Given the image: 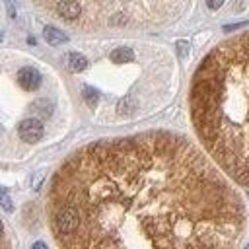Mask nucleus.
<instances>
[{
  "instance_id": "1",
  "label": "nucleus",
  "mask_w": 249,
  "mask_h": 249,
  "mask_svg": "<svg viewBox=\"0 0 249 249\" xmlns=\"http://www.w3.org/2000/svg\"><path fill=\"white\" fill-rule=\"evenodd\" d=\"M218 167L167 130L82 146L49 183L53 237L76 249L235 247L245 208Z\"/></svg>"
},
{
  "instance_id": "2",
  "label": "nucleus",
  "mask_w": 249,
  "mask_h": 249,
  "mask_svg": "<svg viewBox=\"0 0 249 249\" xmlns=\"http://www.w3.org/2000/svg\"><path fill=\"white\" fill-rule=\"evenodd\" d=\"M189 107L208 156L249 187V31L220 41L196 66Z\"/></svg>"
},
{
  "instance_id": "3",
  "label": "nucleus",
  "mask_w": 249,
  "mask_h": 249,
  "mask_svg": "<svg viewBox=\"0 0 249 249\" xmlns=\"http://www.w3.org/2000/svg\"><path fill=\"white\" fill-rule=\"evenodd\" d=\"M58 21L86 29H140L175 19L185 0H35Z\"/></svg>"
},
{
  "instance_id": "4",
  "label": "nucleus",
  "mask_w": 249,
  "mask_h": 249,
  "mask_svg": "<svg viewBox=\"0 0 249 249\" xmlns=\"http://www.w3.org/2000/svg\"><path fill=\"white\" fill-rule=\"evenodd\" d=\"M18 132H19V138L21 140H25V142H37L43 136V124L37 119H25V121L19 123Z\"/></svg>"
},
{
  "instance_id": "5",
  "label": "nucleus",
  "mask_w": 249,
  "mask_h": 249,
  "mask_svg": "<svg viewBox=\"0 0 249 249\" xmlns=\"http://www.w3.org/2000/svg\"><path fill=\"white\" fill-rule=\"evenodd\" d=\"M16 78H18V84H19L23 89H27V91H35V89L41 86V74H39L35 68H31V66L21 68Z\"/></svg>"
},
{
  "instance_id": "6",
  "label": "nucleus",
  "mask_w": 249,
  "mask_h": 249,
  "mask_svg": "<svg viewBox=\"0 0 249 249\" xmlns=\"http://www.w3.org/2000/svg\"><path fill=\"white\" fill-rule=\"evenodd\" d=\"M43 35H45L47 43H51V45H62V43L68 41V35H66L64 31L53 27V25H47V27L43 29Z\"/></svg>"
},
{
  "instance_id": "7",
  "label": "nucleus",
  "mask_w": 249,
  "mask_h": 249,
  "mask_svg": "<svg viewBox=\"0 0 249 249\" xmlns=\"http://www.w3.org/2000/svg\"><path fill=\"white\" fill-rule=\"evenodd\" d=\"M66 64L72 72H82L88 66V60H86V56H82L78 53H70V54H66Z\"/></svg>"
},
{
  "instance_id": "8",
  "label": "nucleus",
  "mask_w": 249,
  "mask_h": 249,
  "mask_svg": "<svg viewBox=\"0 0 249 249\" xmlns=\"http://www.w3.org/2000/svg\"><path fill=\"white\" fill-rule=\"evenodd\" d=\"M109 58L113 60V62H130L132 58H134V53L128 49V47H119V49H115L111 54H109Z\"/></svg>"
},
{
  "instance_id": "9",
  "label": "nucleus",
  "mask_w": 249,
  "mask_h": 249,
  "mask_svg": "<svg viewBox=\"0 0 249 249\" xmlns=\"http://www.w3.org/2000/svg\"><path fill=\"white\" fill-rule=\"evenodd\" d=\"M97 91L93 89V88H84V99H86V103L89 105V107H95V103H97Z\"/></svg>"
},
{
  "instance_id": "10",
  "label": "nucleus",
  "mask_w": 249,
  "mask_h": 249,
  "mask_svg": "<svg viewBox=\"0 0 249 249\" xmlns=\"http://www.w3.org/2000/svg\"><path fill=\"white\" fill-rule=\"evenodd\" d=\"M187 51H189V45H187L185 41H177V53H179L181 58L187 56Z\"/></svg>"
},
{
  "instance_id": "11",
  "label": "nucleus",
  "mask_w": 249,
  "mask_h": 249,
  "mask_svg": "<svg viewBox=\"0 0 249 249\" xmlns=\"http://www.w3.org/2000/svg\"><path fill=\"white\" fill-rule=\"evenodd\" d=\"M2 206H4L6 210H12V202H10V196H8L6 189H2Z\"/></svg>"
},
{
  "instance_id": "12",
  "label": "nucleus",
  "mask_w": 249,
  "mask_h": 249,
  "mask_svg": "<svg viewBox=\"0 0 249 249\" xmlns=\"http://www.w3.org/2000/svg\"><path fill=\"white\" fill-rule=\"evenodd\" d=\"M222 4H224V0H206V6H208L210 10H218Z\"/></svg>"
},
{
  "instance_id": "13",
  "label": "nucleus",
  "mask_w": 249,
  "mask_h": 249,
  "mask_svg": "<svg viewBox=\"0 0 249 249\" xmlns=\"http://www.w3.org/2000/svg\"><path fill=\"white\" fill-rule=\"evenodd\" d=\"M247 23H233V25H224V31H233V29H239V27H245Z\"/></svg>"
},
{
  "instance_id": "14",
  "label": "nucleus",
  "mask_w": 249,
  "mask_h": 249,
  "mask_svg": "<svg viewBox=\"0 0 249 249\" xmlns=\"http://www.w3.org/2000/svg\"><path fill=\"white\" fill-rule=\"evenodd\" d=\"M43 247H45V243H35L33 245V249H43Z\"/></svg>"
}]
</instances>
